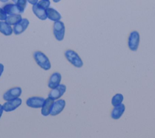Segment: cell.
<instances>
[{"mask_svg": "<svg viewBox=\"0 0 155 138\" xmlns=\"http://www.w3.org/2000/svg\"><path fill=\"white\" fill-rule=\"evenodd\" d=\"M64 55L67 60L74 67L78 68L82 67L83 61L75 51L71 49H68L65 51Z\"/></svg>", "mask_w": 155, "mask_h": 138, "instance_id": "1", "label": "cell"}, {"mask_svg": "<svg viewBox=\"0 0 155 138\" xmlns=\"http://www.w3.org/2000/svg\"><path fill=\"white\" fill-rule=\"evenodd\" d=\"M33 57L36 63L43 69L48 70L51 67L50 62L47 57L40 51H36L33 53Z\"/></svg>", "mask_w": 155, "mask_h": 138, "instance_id": "2", "label": "cell"}, {"mask_svg": "<svg viewBox=\"0 0 155 138\" xmlns=\"http://www.w3.org/2000/svg\"><path fill=\"white\" fill-rule=\"evenodd\" d=\"M140 41V35L138 32L132 31L128 36V46L129 49L132 51H136L138 49Z\"/></svg>", "mask_w": 155, "mask_h": 138, "instance_id": "3", "label": "cell"}, {"mask_svg": "<svg viewBox=\"0 0 155 138\" xmlns=\"http://www.w3.org/2000/svg\"><path fill=\"white\" fill-rule=\"evenodd\" d=\"M53 34L58 41L63 40L65 35V26L61 21H54L53 24Z\"/></svg>", "mask_w": 155, "mask_h": 138, "instance_id": "4", "label": "cell"}, {"mask_svg": "<svg viewBox=\"0 0 155 138\" xmlns=\"http://www.w3.org/2000/svg\"><path fill=\"white\" fill-rule=\"evenodd\" d=\"M66 91V86L63 84H59L57 87L52 89L48 94V97L53 100L59 98Z\"/></svg>", "mask_w": 155, "mask_h": 138, "instance_id": "5", "label": "cell"}, {"mask_svg": "<svg viewBox=\"0 0 155 138\" xmlns=\"http://www.w3.org/2000/svg\"><path fill=\"white\" fill-rule=\"evenodd\" d=\"M22 93L21 88L19 87H15L8 89L3 95L4 100L6 101L11 100L18 98Z\"/></svg>", "mask_w": 155, "mask_h": 138, "instance_id": "6", "label": "cell"}, {"mask_svg": "<svg viewBox=\"0 0 155 138\" xmlns=\"http://www.w3.org/2000/svg\"><path fill=\"white\" fill-rule=\"evenodd\" d=\"M22 103V100L20 98H16L11 100H8L4 103L2 105L3 109L5 112H10L14 111L19 107Z\"/></svg>", "mask_w": 155, "mask_h": 138, "instance_id": "7", "label": "cell"}, {"mask_svg": "<svg viewBox=\"0 0 155 138\" xmlns=\"http://www.w3.org/2000/svg\"><path fill=\"white\" fill-rule=\"evenodd\" d=\"M29 25V21L26 18L21 19L20 21L14 25L13 30L15 35H19L24 32Z\"/></svg>", "mask_w": 155, "mask_h": 138, "instance_id": "8", "label": "cell"}, {"mask_svg": "<svg viewBox=\"0 0 155 138\" xmlns=\"http://www.w3.org/2000/svg\"><path fill=\"white\" fill-rule=\"evenodd\" d=\"M45 98L41 97H32L28 98L26 101V104L28 106L33 108H41Z\"/></svg>", "mask_w": 155, "mask_h": 138, "instance_id": "9", "label": "cell"}, {"mask_svg": "<svg viewBox=\"0 0 155 138\" xmlns=\"http://www.w3.org/2000/svg\"><path fill=\"white\" fill-rule=\"evenodd\" d=\"M65 102L63 99L58 100L57 101L54 102L50 114L53 116L59 114L63 111V109L65 108Z\"/></svg>", "mask_w": 155, "mask_h": 138, "instance_id": "10", "label": "cell"}, {"mask_svg": "<svg viewBox=\"0 0 155 138\" xmlns=\"http://www.w3.org/2000/svg\"><path fill=\"white\" fill-rule=\"evenodd\" d=\"M54 100L49 97L45 99V101L42 106L41 114L44 116H47L50 114L51 108L53 106Z\"/></svg>", "mask_w": 155, "mask_h": 138, "instance_id": "11", "label": "cell"}, {"mask_svg": "<svg viewBox=\"0 0 155 138\" xmlns=\"http://www.w3.org/2000/svg\"><path fill=\"white\" fill-rule=\"evenodd\" d=\"M61 75L59 72H54L50 77L48 83V86L51 89H53L57 87L61 82Z\"/></svg>", "mask_w": 155, "mask_h": 138, "instance_id": "12", "label": "cell"}, {"mask_svg": "<svg viewBox=\"0 0 155 138\" xmlns=\"http://www.w3.org/2000/svg\"><path fill=\"white\" fill-rule=\"evenodd\" d=\"M114 107V108L113 109L111 113V117L112 119L114 120H117L124 114L125 109V105L122 103Z\"/></svg>", "mask_w": 155, "mask_h": 138, "instance_id": "13", "label": "cell"}, {"mask_svg": "<svg viewBox=\"0 0 155 138\" xmlns=\"http://www.w3.org/2000/svg\"><path fill=\"white\" fill-rule=\"evenodd\" d=\"M3 10L6 14L8 15H15L22 13L21 10L15 4H7L3 7Z\"/></svg>", "mask_w": 155, "mask_h": 138, "instance_id": "14", "label": "cell"}, {"mask_svg": "<svg viewBox=\"0 0 155 138\" xmlns=\"http://www.w3.org/2000/svg\"><path fill=\"white\" fill-rule=\"evenodd\" d=\"M45 12L47 18L51 21H57L61 19V14L54 9L48 7L45 10Z\"/></svg>", "mask_w": 155, "mask_h": 138, "instance_id": "15", "label": "cell"}, {"mask_svg": "<svg viewBox=\"0 0 155 138\" xmlns=\"http://www.w3.org/2000/svg\"><path fill=\"white\" fill-rule=\"evenodd\" d=\"M32 10L34 14L40 19L45 20L47 18L45 9L39 7L36 4L33 5L32 7Z\"/></svg>", "mask_w": 155, "mask_h": 138, "instance_id": "16", "label": "cell"}, {"mask_svg": "<svg viewBox=\"0 0 155 138\" xmlns=\"http://www.w3.org/2000/svg\"><path fill=\"white\" fill-rule=\"evenodd\" d=\"M0 32L6 36H8L12 33L13 29L10 25L5 21H0Z\"/></svg>", "mask_w": 155, "mask_h": 138, "instance_id": "17", "label": "cell"}, {"mask_svg": "<svg viewBox=\"0 0 155 138\" xmlns=\"http://www.w3.org/2000/svg\"><path fill=\"white\" fill-rule=\"evenodd\" d=\"M22 19L21 15L19 14H15V15H10L9 16H7L5 19V22L8 24L9 25H15L20 21Z\"/></svg>", "mask_w": 155, "mask_h": 138, "instance_id": "18", "label": "cell"}, {"mask_svg": "<svg viewBox=\"0 0 155 138\" xmlns=\"http://www.w3.org/2000/svg\"><path fill=\"white\" fill-rule=\"evenodd\" d=\"M123 100H124V96L122 95V94H121L120 93L116 94L112 98L111 104L113 106H117L122 103Z\"/></svg>", "mask_w": 155, "mask_h": 138, "instance_id": "19", "label": "cell"}, {"mask_svg": "<svg viewBox=\"0 0 155 138\" xmlns=\"http://www.w3.org/2000/svg\"><path fill=\"white\" fill-rule=\"evenodd\" d=\"M36 4L39 7H42L46 10L47 8L49 7V6L50 5V2L49 0H41L39 2H38L36 3Z\"/></svg>", "mask_w": 155, "mask_h": 138, "instance_id": "20", "label": "cell"}, {"mask_svg": "<svg viewBox=\"0 0 155 138\" xmlns=\"http://www.w3.org/2000/svg\"><path fill=\"white\" fill-rule=\"evenodd\" d=\"M27 0H18L16 2V5L19 8V9L21 10L22 13L24 12L25 8L27 5Z\"/></svg>", "mask_w": 155, "mask_h": 138, "instance_id": "21", "label": "cell"}, {"mask_svg": "<svg viewBox=\"0 0 155 138\" xmlns=\"http://www.w3.org/2000/svg\"><path fill=\"white\" fill-rule=\"evenodd\" d=\"M6 18H7L6 13L3 10V9L0 8V20H1V21L5 20Z\"/></svg>", "mask_w": 155, "mask_h": 138, "instance_id": "22", "label": "cell"}, {"mask_svg": "<svg viewBox=\"0 0 155 138\" xmlns=\"http://www.w3.org/2000/svg\"><path fill=\"white\" fill-rule=\"evenodd\" d=\"M27 1L32 5H35L38 2V0H27Z\"/></svg>", "mask_w": 155, "mask_h": 138, "instance_id": "23", "label": "cell"}, {"mask_svg": "<svg viewBox=\"0 0 155 138\" xmlns=\"http://www.w3.org/2000/svg\"><path fill=\"white\" fill-rule=\"evenodd\" d=\"M4 71V65L1 63H0V77L1 76L2 72Z\"/></svg>", "mask_w": 155, "mask_h": 138, "instance_id": "24", "label": "cell"}, {"mask_svg": "<svg viewBox=\"0 0 155 138\" xmlns=\"http://www.w3.org/2000/svg\"><path fill=\"white\" fill-rule=\"evenodd\" d=\"M3 111H4V109H3V106L2 105H0V118L2 114V112H3Z\"/></svg>", "mask_w": 155, "mask_h": 138, "instance_id": "25", "label": "cell"}, {"mask_svg": "<svg viewBox=\"0 0 155 138\" xmlns=\"http://www.w3.org/2000/svg\"><path fill=\"white\" fill-rule=\"evenodd\" d=\"M8 0H0V1H1L2 2H7Z\"/></svg>", "mask_w": 155, "mask_h": 138, "instance_id": "26", "label": "cell"}, {"mask_svg": "<svg viewBox=\"0 0 155 138\" xmlns=\"http://www.w3.org/2000/svg\"><path fill=\"white\" fill-rule=\"evenodd\" d=\"M53 1L54 2H59L61 0H53Z\"/></svg>", "mask_w": 155, "mask_h": 138, "instance_id": "27", "label": "cell"}, {"mask_svg": "<svg viewBox=\"0 0 155 138\" xmlns=\"http://www.w3.org/2000/svg\"><path fill=\"white\" fill-rule=\"evenodd\" d=\"M17 1H18V0H12V1H13L14 3H16V2H17Z\"/></svg>", "mask_w": 155, "mask_h": 138, "instance_id": "28", "label": "cell"}]
</instances>
